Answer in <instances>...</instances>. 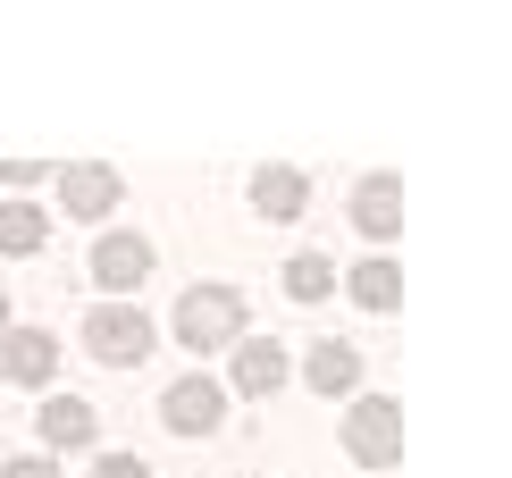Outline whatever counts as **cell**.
Here are the masks:
<instances>
[{"mask_svg": "<svg viewBox=\"0 0 512 478\" xmlns=\"http://www.w3.org/2000/svg\"><path fill=\"white\" fill-rule=\"evenodd\" d=\"M177 344H194V353L244 344V294L236 286H194V294L177 302Z\"/></svg>", "mask_w": 512, "mask_h": 478, "instance_id": "6da1fadb", "label": "cell"}, {"mask_svg": "<svg viewBox=\"0 0 512 478\" xmlns=\"http://www.w3.org/2000/svg\"><path fill=\"white\" fill-rule=\"evenodd\" d=\"M345 453L361 470H387V462H403V403H387V395H361L353 411H345Z\"/></svg>", "mask_w": 512, "mask_h": 478, "instance_id": "7a4b0ae2", "label": "cell"}, {"mask_svg": "<svg viewBox=\"0 0 512 478\" xmlns=\"http://www.w3.org/2000/svg\"><path fill=\"white\" fill-rule=\"evenodd\" d=\"M84 353L110 361V369H135L143 353H152V319H143L135 302H101V311L84 319Z\"/></svg>", "mask_w": 512, "mask_h": 478, "instance_id": "3957f363", "label": "cell"}, {"mask_svg": "<svg viewBox=\"0 0 512 478\" xmlns=\"http://www.w3.org/2000/svg\"><path fill=\"white\" fill-rule=\"evenodd\" d=\"M160 420L177 428V437H210V428L227 420V386H219V378H202V369H194V378H177V386L160 395Z\"/></svg>", "mask_w": 512, "mask_h": 478, "instance_id": "277c9868", "label": "cell"}, {"mask_svg": "<svg viewBox=\"0 0 512 478\" xmlns=\"http://www.w3.org/2000/svg\"><path fill=\"white\" fill-rule=\"evenodd\" d=\"M118 168L110 160H76V168H59V210H68V219H110L118 210Z\"/></svg>", "mask_w": 512, "mask_h": 478, "instance_id": "5b68a950", "label": "cell"}, {"mask_svg": "<svg viewBox=\"0 0 512 478\" xmlns=\"http://www.w3.org/2000/svg\"><path fill=\"white\" fill-rule=\"evenodd\" d=\"M143 277H152V244L143 235H101L93 244V286L101 294H135Z\"/></svg>", "mask_w": 512, "mask_h": 478, "instance_id": "8992f818", "label": "cell"}, {"mask_svg": "<svg viewBox=\"0 0 512 478\" xmlns=\"http://www.w3.org/2000/svg\"><path fill=\"white\" fill-rule=\"evenodd\" d=\"M51 369H59V336H51V328H9V336H0V378L42 386Z\"/></svg>", "mask_w": 512, "mask_h": 478, "instance_id": "52a82bcc", "label": "cell"}, {"mask_svg": "<svg viewBox=\"0 0 512 478\" xmlns=\"http://www.w3.org/2000/svg\"><path fill=\"white\" fill-rule=\"evenodd\" d=\"M93 437H101V411L84 395H51V403H42V445H51V453H76Z\"/></svg>", "mask_w": 512, "mask_h": 478, "instance_id": "ba28073f", "label": "cell"}, {"mask_svg": "<svg viewBox=\"0 0 512 478\" xmlns=\"http://www.w3.org/2000/svg\"><path fill=\"white\" fill-rule=\"evenodd\" d=\"M353 227L387 244V235L403 227V185H395V177H361V193H353Z\"/></svg>", "mask_w": 512, "mask_h": 478, "instance_id": "9c48e42d", "label": "cell"}, {"mask_svg": "<svg viewBox=\"0 0 512 478\" xmlns=\"http://www.w3.org/2000/svg\"><path fill=\"white\" fill-rule=\"evenodd\" d=\"M252 202H261V219H303L311 177L303 168H261V177H252Z\"/></svg>", "mask_w": 512, "mask_h": 478, "instance_id": "30bf717a", "label": "cell"}, {"mask_svg": "<svg viewBox=\"0 0 512 478\" xmlns=\"http://www.w3.org/2000/svg\"><path fill=\"white\" fill-rule=\"evenodd\" d=\"M303 378H311V395H353V378H361V353H353V344H311Z\"/></svg>", "mask_w": 512, "mask_h": 478, "instance_id": "8fae6325", "label": "cell"}, {"mask_svg": "<svg viewBox=\"0 0 512 478\" xmlns=\"http://www.w3.org/2000/svg\"><path fill=\"white\" fill-rule=\"evenodd\" d=\"M345 294L361 302V311H395L403 302V269L395 260H361V269H345Z\"/></svg>", "mask_w": 512, "mask_h": 478, "instance_id": "7c38bea8", "label": "cell"}, {"mask_svg": "<svg viewBox=\"0 0 512 478\" xmlns=\"http://www.w3.org/2000/svg\"><path fill=\"white\" fill-rule=\"evenodd\" d=\"M277 386H286V353H277V344H236V395H277Z\"/></svg>", "mask_w": 512, "mask_h": 478, "instance_id": "4fadbf2b", "label": "cell"}, {"mask_svg": "<svg viewBox=\"0 0 512 478\" xmlns=\"http://www.w3.org/2000/svg\"><path fill=\"white\" fill-rule=\"evenodd\" d=\"M42 244H51V210L0 202V252H42Z\"/></svg>", "mask_w": 512, "mask_h": 478, "instance_id": "5bb4252c", "label": "cell"}, {"mask_svg": "<svg viewBox=\"0 0 512 478\" xmlns=\"http://www.w3.org/2000/svg\"><path fill=\"white\" fill-rule=\"evenodd\" d=\"M328 286H336V260H319V252H294V260H286V294H294V302H319Z\"/></svg>", "mask_w": 512, "mask_h": 478, "instance_id": "9a60e30c", "label": "cell"}, {"mask_svg": "<svg viewBox=\"0 0 512 478\" xmlns=\"http://www.w3.org/2000/svg\"><path fill=\"white\" fill-rule=\"evenodd\" d=\"M93 478H152V462H143V453H101Z\"/></svg>", "mask_w": 512, "mask_h": 478, "instance_id": "2e32d148", "label": "cell"}, {"mask_svg": "<svg viewBox=\"0 0 512 478\" xmlns=\"http://www.w3.org/2000/svg\"><path fill=\"white\" fill-rule=\"evenodd\" d=\"M0 478H59V462H42V453H26V462H0Z\"/></svg>", "mask_w": 512, "mask_h": 478, "instance_id": "e0dca14e", "label": "cell"}, {"mask_svg": "<svg viewBox=\"0 0 512 478\" xmlns=\"http://www.w3.org/2000/svg\"><path fill=\"white\" fill-rule=\"evenodd\" d=\"M0 336H9V294H0Z\"/></svg>", "mask_w": 512, "mask_h": 478, "instance_id": "ac0fdd59", "label": "cell"}]
</instances>
